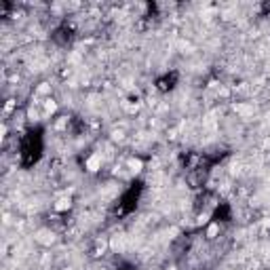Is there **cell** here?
Here are the masks:
<instances>
[{
    "label": "cell",
    "instance_id": "1",
    "mask_svg": "<svg viewBox=\"0 0 270 270\" xmlns=\"http://www.w3.org/2000/svg\"><path fill=\"white\" fill-rule=\"evenodd\" d=\"M99 167H101V156H99V154H93V156L87 161V169H89V171H97Z\"/></svg>",
    "mask_w": 270,
    "mask_h": 270
},
{
    "label": "cell",
    "instance_id": "2",
    "mask_svg": "<svg viewBox=\"0 0 270 270\" xmlns=\"http://www.w3.org/2000/svg\"><path fill=\"white\" fill-rule=\"evenodd\" d=\"M38 241L45 243V245H51V243L55 241V236L51 234V232H47V230H42V232H38Z\"/></svg>",
    "mask_w": 270,
    "mask_h": 270
},
{
    "label": "cell",
    "instance_id": "3",
    "mask_svg": "<svg viewBox=\"0 0 270 270\" xmlns=\"http://www.w3.org/2000/svg\"><path fill=\"white\" fill-rule=\"evenodd\" d=\"M110 245H112L114 251H122V249H125V236H114Z\"/></svg>",
    "mask_w": 270,
    "mask_h": 270
},
{
    "label": "cell",
    "instance_id": "4",
    "mask_svg": "<svg viewBox=\"0 0 270 270\" xmlns=\"http://www.w3.org/2000/svg\"><path fill=\"white\" fill-rule=\"evenodd\" d=\"M55 209L57 211H66V209H70V199H59L55 203Z\"/></svg>",
    "mask_w": 270,
    "mask_h": 270
},
{
    "label": "cell",
    "instance_id": "5",
    "mask_svg": "<svg viewBox=\"0 0 270 270\" xmlns=\"http://www.w3.org/2000/svg\"><path fill=\"white\" fill-rule=\"evenodd\" d=\"M234 110L238 112V114H243V116H249V114H253V110H251L249 106H243V104H236Z\"/></svg>",
    "mask_w": 270,
    "mask_h": 270
},
{
    "label": "cell",
    "instance_id": "6",
    "mask_svg": "<svg viewBox=\"0 0 270 270\" xmlns=\"http://www.w3.org/2000/svg\"><path fill=\"white\" fill-rule=\"evenodd\" d=\"M45 110H47L49 114H53V112L57 110V104H55L53 99H47V101H45Z\"/></svg>",
    "mask_w": 270,
    "mask_h": 270
},
{
    "label": "cell",
    "instance_id": "7",
    "mask_svg": "<svg viewBox=\"0 0 270 270\" xmlns=\"http://www.w3.org/2000/svg\"><path fill=\"white\" fill-rule=\"evenodd\" d=\"M129 167H131V171H141V161H137V158H133V161H129Z\"/></svg>",
    "mask_w": 270,
    "mask_h": 270
},
{
    "label": "cell",
    "instance_id": "8",
    "mask_svg": "<svg viewBox=\"0 0 270 270\" xmlns=\"http://www.w3.org/2000/svg\"><path fill=\"white\" fill-rule=\"evenodd\" d=\"M217 232H220V228H217V226L213 224V226H209V230H207V236H209V238H213V236L217 234Z\"/></svg>",
    "mask_w": 270,
    "mask_h": 270
},
{
    "label": "cell",
    "instance_id": "9",
    "mask_svg": "<svg viewBox=\"0 0 270 270\" xmlns=\"http://www.w3.org/2000/svg\"><path fill=\"white\" fill-rule=\"evenodd\" d=\"M49 89H51V87H49L47 82H42V84L38 87V93H49Z\"/></svg>",
    "mask_w": 270,
    "mask_h": 270
},
{
    "label": "cell",
    "instance_id": "10",
    "mask_svg": "<svg viewBox=\"0 0 270 270\" xmlns=\"http://www.w3.org/2000/svg\"><path fill=\"white\" fill-rule=\"evenodd\" d=\"M209 220V213H203V215H199V224H205Z\"/></svg>",
    "mask_w": 270,
    "mask_h": 270
},
{
    "label": "cell",
    "instance_id": "11",
    "mask_svg": "<svg viewBox=\"0 0 270 270\" xmlns=\"http://www.w3.org/2000/svg\"><path fill=\"white\" fill-rule=\"evenodd\" d=\"M112 137H114V139H122V131H114Z\"/></svg>",
    "mask_w": 270,
    "mask_h": 270
},
{
    "label": "cell",
    "instance_id": "12",
    "mask_svg": "<svg viewBox=\"0 0 270 270\" xmlns=\"http://www.w3.org/2000/svg\"><path fill=\"white\" fill-rule=\"evenodd\" d=\"M13 106H15V101H13V99H9V104H6V112H11Z\"/></svg>",
    "mask_w": 270,
    "mask_h": 270
},
{
    "label": "cell",
    "instance_id": "13",
    "mask_svg": "<svg viewBox=\"0 0 270 270\" xmlns=\"http://www.w3.org/2000/svg\"><path fill=\"white\" fill-rule=\"evenodd\" d=\"M264 226H266V228L270 226V217H266V220H264Z\"/></svg>",
    "mask_w": 270,
    "mask_h": 270
}]
</instances>
